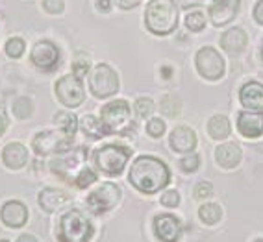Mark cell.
Here are the masks:
<instances>
[{"label": "cell", "mask_w": 263, "mask_h": 242, "mask_svg": "<svg viewBox=\"0 0 263 242\" xmlns=\"http://www.w3.org/2000/svg\"><path fill=\"white\" fill-rule=\"evenodd\" d=\"M54 122L61 128L63 133H67L69 137H74V133L78 131V116L72 115L69 111H58L54 115Z\"/></svg>", "instance_id": "cell-25"}, {"label": "cell", "mask_w": 263, "mask_h": 242, "mask_svg": "<svg viewBox=\"0 0 263 242\" xmlns=\"http://www.w3.org/2000/svg\"><path fill=\"white\" fill-rule=\"evenodd\" d=\"M71 145L72 137H69L63 131H41L32 140V148L37 155L65 154L71 150Z\"/></svg>", "instance_id": "cell-5"}, {"label": "cell", "mask_w": 263, "mask_h": 242, "mask_svg": "<svg viewBox=\"0 0 263 242\" xmlns=\"http://www.w3.org/2000/svg\"><path fill=\"white\" fill-rule=\"evenodd\" d=\"M100 116L109 133L121 131L130 122V106L126 100H113L100 109Z\"/></svg>", "instance_id": "cell-10"}, {"label": "cell", "mask_w": 263, "mask_h": 242, "mask_svg": "<svg viewBox=\"0 0 263 242\" xmlns=\"http://www.w3.org/2000/svg\"><path fill=\"white\" fill-rule=\"evenodd\" d=\"M13 115L21 120L24 118H28L32 115V102H30L28 98H17L13 104Z\"/></svg>", "instance_id": "cell-30"}, {"label": "cell", "mask_w": 263, "mask_h": 242, "mask_svg": "<svg viewBox=\"0 0 263 242\" xmlns=\"http://www.w3.org/2000/svg\"><path fill=\"white\" fill-rule=\"evenodd\" d=\"M132 155V150L119 145H106L95 152V163L97 168L102 170L108 176H117L124 170L128 159Z\"/></svg>", "instance_id": "cell-4"}, {"label": "cell", "mask_w": 263, "mask_h": 242, "mask_svg": "<svg viewBox=\"0 0 263 242\" xmlns=\"http://www.w3.org/2000/svg\"><path fill=\"white\" fill-rule=\"evenodd\" d=\"M198 74L206 79H219L224 76V59L213 47H204L195 57Z\"/></svg>", "instance_id": "cell-8"}, {"label": "cell", "mask_w": 263, "mask_h": 242, "mask_svg": "<svg viewBox=\"0 0 263 242\" xmlns=\"http://www.w3.org/2000/svg\"><path fill=\"white\" fill-rule=\"evenodd\" d=\"M239 102L247 109L263 111V85L259 82H247L239 91Z\"/></svg>", "instance_id": "cell-18"}, {"label": "cell", "mask_w": 263, "mask_h": 242, "mask_svg": "<svg viewBox=\"0 0 263 242\" xmlns=\"http://www.w3.org/2000/svg\"><path fill=\"white\" fill-rule=\"evenodd\" d=\"M0 242H8V240H0Z\"/></svg>", "instance_id": "cell-47"}, {"label": "cell", "mask_w": 263, "mask_h": 242, "mask_svg": "<svg viewBox=\"0 0 263 242\" xmlns=\"http://www.w3.org/2000/svg\"><path fill=\"white\" fill-rule=\"evenodd\" d=\"M97 10L109 11L111 10V2H109V0H97Z\"/></svg>", "instance_id": "cell-42"}, {"label": "cell", "mask_w": 263, "mask_h": 242, "mask_svg": "<svg viewBox=\"0 0 263 242\" xmlns=\"http://www.w3.org/2000/svg\"><path fill=\"white\" fill-rule=\"evenodd\" d=\"M69 200H71V198H69L67 192L58 191V189H50V187H48V189H43L37 196V201H39V205H41V209H45L47 213L58 211Z\"/></svg>", "instance_id": "cell-21"}, {"label": "cell", "mask_w": 263, "mask_h": 242, "mask_svg": "<svg viewBox=\"0 0 263 242\" xmlns=\"http://www.w3.org/2000/svg\"><path fill=\"white\" fill-rule=\"evenodd\" d=\"M95 182H97V174H95L89 167H84L80 172H78V176L74 177V185L78 187V189H87V187L93 185Z\"/></svg>", "instance_id": "cell-29"}, {"label": "cell", "mask_w": 263, "mask_h": 242, "mask_svg": "<svg viewBox=\"0 0 263 242\" xmlns=\"http://www.w3.org/2000/svg\"><path fill=\"white\" fill-rule=\"evenodd\" d=\"M210 137L215 140H222L230 135V120L224 115H213L208 122Z\"/></svg>", "instance_id": "cell-24"}, {"label": "cell", "mask_w": 263, "mask_h": 242, "mask_svg": "<svg viewBox=\"0 0 263 242\" xmlns=\"http://www.w3.org/2000/svg\"><path fill=\"white\" fill-rule=\"evenodd\" d=\"M212 194H213V187H212V183H208V182L198 183L197 189H195V196H197L198 200H206V198H210Z\"/></svg>", "instance_id": "cell-36"}, {"label": "cell", "mask_w": 263, "mask_h": 242, "mask_svg": "<svg viewBox=\"0 0 263 242\" xmlns=\"http://www.w3.org/2000/svg\"><path fill=\"white\" fill-rule=\"evenodd\" d=\"M30 59L37 69L50 72L60 65V50L52 41H37L32 48Z\"/></svg>", "instance_id": "cell-12"}, {"label": "cell", "mask_w": 263, "mask_h": 242, "mask_svg": "<svg viewBox=\"0 0 263 242\" xmlns=\"http://www.w3.org/2000/svg\"><path fill=\"white\" fill-rule=\"evenodd\" d=\"M141 4V0H117V6L122 10H132V8H137Z\"/></svg>", "instance_id": "cell-39"}, {"label": "cell", "mask_w": 263, "mask_h": 242, "mask_svg": "<svg viewBox=\"0 0 263 242\" xmlns=\"http://www.w3.org/2000/svg\"><path fill=\"white\" fill-rule=\"evenodd\" d=\"M198 216H200V220H202L204 224H208V226H215V224L222 218L221 205H217V204H204L202 207L198 209Z\"/></svg>", "instance_id": "cell-26"}, {"label": "cell", "mask_w": 263, "mask_h": 242, "mask_svg": "<svg viewBox=\"0 0 263 242\" xmlns=\"http://www.w3.org/2000/svg\"><path fill=\"white\" fill-rule=\"evenodd\" d=\"M198 4H202V0H180L182 8H189V6H198Z\"/></svg>", "instance_id": "cell-43"}, {"label": "cell", "mask_w": 263, "mask_h": 242, "mask_svg": "<svg viewBox=\"0 0 263 242\" xmlns=\"http://www.w3.org/2000/svg\"><path fill=\"white\" fill-rule=\"evenodd\" d=\"M146 133L154 139L161 137L165 133V122L161 118H151V120L146 122Z\"/></svg>", "instance_id": "cell-33"}, {"label": "cell", "mask_w": 263, "mask_h": 242, "mask_svg": "<svg viewBox=\"0 0 263 242\" xmlns=\"http://www.w3.org/2000/svg\"><path fill=\"white\" fill-rule=\"evenodd\" d=\"M82 130L91 139H102V137L109 135V131L106 128V124L102 122V118H97L95 115H85L82 118Z\"/></svg>", "instance_id": "cell-23"}, {"label": "cell", "mask_w": 263, "mask_h": 242, "mask_svg": "<svg viewBox=\"0 0 263 242\" xmlns=\"http://www.w3.org/2000/svg\"><path fill=\"white\" fill-rule=\"evenodd\" d=\"M121 200V191L115 183H102L99 189H95L89 196H87V207L93 211L95 214H102L111 211Z\"/></svg>", "instance_id": "cell-9"}, {"label": "cell", "mask_w": 263, "mask_h": 242, "mask_svg": "<svg viewBox=\"0 0 263 242\" xmlns=\"http://www.w3.org/2000/svg\"><path fill=\"white\" fill-rule=\"evenodd\" d=\"M89 89L97 98H108L119 91L117 72L106 63H100L93 69L89 76Z\"/></svg>", "instance_id": "cell-6"}, {"label": "cell", "mask_w": 263, "mask_h": 242, "mask_svg": "<svg viewBox=\"0 0 263 242\" xmlns=\"http://www.w3.org/2000/svg\"><path fill=\"white\" fill-rule=\"evenodd\" d=\"M56 96L63 106L67 107H80L84 104V85L82 79L76 74H67L56 82Z\"/></svg>", "instance_id": "cell-7"}, {"label": "cell", "mask_w": 263, "mask_h": 242, "mask_svg": "<svg viewBox=\"0 0 263 242\" xmlns=\"http://www.w3.org/2000/svg\"><path fill=\"white\" fill-rule=\"evenodd\" d=\"M136 111H137V115H139V118H148V116L152 115V111H154V102L146 96L137 98Z\"/></svg>", "instance_id": "cell-32"}, {"label": "cell", "mask_w": 263, "mask_h": 242, "mask_svg": "<svg viewBox=\"0 0 263 242\" xmlns=\"http://www.w3.org/2000/svg\"><path fill=\"white\" fill-rule=\"evenodd\" d=\"M171 148L178 154H183V152H193L195 146H197V133L187 126H178L174 128L173 133L169 137Z\"/></svg>", "instance_id": "cell-17"}, {"label": "cell", "mask_w": 263, "mask_h": 242, "mask_svg": "<svg viewBox=\"0 0 263 242\" xmlns=\"http://www.w3.org/2000/svg\"><path fill=\"white\" fill-rule=\"evenodd\" d=\"M261 59H263V47H261Z\"/></svg>", "instance_id": "cell-46"}, {"label": "cell", "mask_w": 263, "mask_h": 242, "mask_svg": "<svg viewBox=\"0 0 263 242\" xmlns=\"http://www.w3.org/2000/svg\"><path fill=\"white\" fill-rule=\"evenodd\" d=\"M239 6V0H213L210 4V19L215 26H224L234 21Z\"/></svg>", "instance_id": "cell-15"}, {"label": "cell", "mask_w": 263, "mask_h": 242, "mask_svg": "<svg viewBox=\"0 0 263 242\" xmlns=\"http://www.w3.org/2000/svg\"><path fill=\"white\" fill-rule=\"evenodd\" d=\"M254 242H263V238H258V240H254Z\"/></svg>", "instance_id": "cell-45"}, {"label": "cell", "mask_w": 263, "mask_h": 242, "mask_svg": "<svg viewBox=\"0 0 263 242\" xmlns=\"http://www.w3.org/2000/svg\"><path fill=\"white\" fill-rule=\"evenodd\" d=\"M154 233L161 242H178L182 237V222L173 214H158L154 218Z\"/></svg>", "instance_id": "cell-13"}, {"label": "cell", "mask_w": 263, "mask_h": 242, "mask_svg": "<svg viewBox=\"0 0 263 242\" xmlns=\"http://www.w3.org/2000/svg\"><path fill=\"white\" fill-rule=\"evenodd\" d=\"M185 26L191 32H202L204 26H206V15L202 11H191L185 17Z\"/></svg>", "instance_id": "cell-27"}, {"label": "cell", "mask_w": 263, "mask_h": 242, "mask_svg": "<svg viewBox=\"0 0 263 242\" xmlns=\"http://www.w3.org/2000/svg\"><path fill=\"white\" fill-rule=\"evenodd\" d=\"M254 19H256V23L263 26V0H259L258 4L254 6Z\"/></svg>", "instance_id": "cell-40"}, {"label": "cell", "mask_w": 263, "mask_h": 242, "mask_svg": "<svg viewBox=\"0 0 263 242\" xmlns=\"http://www.w3.org/2000/svg\"><path fill=\"white\" fill-rule=\"evenodd\" d=\"M247 43H249V37L245 33L243 28H230L222 33L221 37V47L224 48L230 56H239L241 52L247 48Z\"/></svg>", "instance_id": "cell-20"}, {"label": "cell", "mask_w": 263, "mask_h": 242, "mask_svg": "<svg viewBox=\"0 0 263 242\" xmlns=\"http://www.w3.org/2000/svg\"><path fill=\"white\" fill-rule=\"evenodd\" d=\"M161 205L163 207H176L180 204V194L176 191H167L163 196H161Z\"/></svg>", "instance_id": "cell-37"}, {"label": "cell", "mask_w": 263, "mask_h": 242, "mask_svg": "<svg viewBox=\"0 0 263 242\" xmlns=\"http://www.w3.org/2000/svg\"><path fill=\"white\" fill-rule=\"evenodd\" d=\"M0 218L8 228H21L28 220V209L26 205L19 200H10L6 201L2 211H0Z\"/></svg>", "instance_id": "cell-16"}, {"label": "cell", "mask_w": 263, "mask_h": 242, "mask_svg": "<svg viewBox=\"0 0 263 242\" xmlns=\"http://www.w3.org/2000/svg\"><path fill=\"white\" fill-rule=\"evenodd\" d=\"M198 167H200V157H198L197 154H189V155H185L182 161H180V168H182L183 172H187V174L195 172Z\"/></svg>", "instance_id": "cell-34"}, {"label": "cell", "mask_w": 263, "mask_h": 242, "mask_svg": "<svg viewBox=\"0 0 263 242\" xmlns=\"http://www.w3.org/2000/svg\"><path fill=\"white\" fill-rule=\"evenodd\" d=\"M24 50H26V45H24V41L21 37H10L6 41V54L13 57V59L23 56Z\"/></svg>", "instance_id": "cell-28"}, {"label": "cell", "mask_w": 263, "mask_h": 242, "mask_svg": "<svg viewBox=\"0 0 263 242\" xmlns=\"http://www.w3.org/2000/svg\"><path fill=\"white\" fill-rule=\"evenodd\" d=\"M237 130L247 139H258L263 135V111H241L237 116Z\"/></svg>", "instance_id": "cell-14"}, {"label": "cell", "mask_w": 263, "mask_h": 242, "mask_svg": "<svg viewBox=\"0 0 263 242\" xmlns=\"http://www.w3.org/2000/svg\"><path fill=\"white\" fill-rule=\"evenodd\" d=\"M241 146L235 143H226V145L217 146L215 150V159L217 163L221 165L222 168H235L241 163Z\"/></svg>", "instance_id": "cell-22"}, {"label": "cell", "mask_w": 263, "mask_h": 242, "mask_svg": "<svg viewBox=\"0 0 263 242\" xmlns=\"http://www.w3.org/2000/svg\"><path fill=\"white\" fill-rule=\"evenodd\" d=\"M146 30L154 35H169L178 26V8L174 0H151L145 11Z\"/></svg>", "instance_id": "cell-2"}, {"label": "cell", "mask_w": 263, "mask_h": 242, "mask_svg": "<svg viewBox=\"0 0 263 242\" xmlns=\"http://www.w3.org/2000/svg\"><path fill=\"white\" fill-rule=\"evenodd\" d=\"M93 224L87 220L82 211L72 209L61 216L58 226V240L60 242H89L93 237Z\"/></svg>", "instance_id": "cell-3"}, {"label": "cell", "mask_w": 263, "mask_h": 242, "mask_svg": "<svg viewBox=\"0 0 263 242\" xmlns=\"http://www.w3.org/2000/svg\"><path fill=\"white\" fill-rule=\"evenodd\" d=\"M17 242H37V238L32 237V235H28V233H26V235H21V237L17 238Z\"/></svg>", "instance_id": "cell-44"}, {"label": "cell", "mask_w": 263, "mask_h": 242, "mask_svg": "<svg viewBox=\"0 0 263 242\" xmlns=\"http://www.w3.org/2000/svg\"><path fill=\"white\" fill-rule=\"evenodd\" d=\"M6 128H8V116H6V111L0 107V137L4 135Z\"/></svg>", "instance_id": "cell-41"}, {"label": "cell", "mask_w": 263, "mask_h": 242, "mask_svg": "<svg viewBox=\"0 0 263 242\" xmlns=\"http://www.w3.org/2000/svg\"><path fill=\"white\" fill-rule=\"evenodd\" d=\"M87 70H89V61L87 59H78L72 63V72H74L78 78H82L84 74H87Z\"/></svg>", "instance_id": "cell-38"}, {"label": "cell", "mask_w": 263, "mask_h": 242, "mask_svg": "<svg viewBox=\"0 0 263 242\" xmlns=\"http://www.w3.org/2000/svg\"><path fill=\"white\" fill-rule=\"evenodd\" d=\"M2 161L11 170H21L28 163V150L21 143H10L2 150Z\"/></svg>", "instance_id": "cell-19"}, {"label": "cell", "mask_w": 263, "mask_h": 242, "mask_svg": "<svg viewBox=\"0 0 263 242\" xmlns=\"http://www.w3.org/2000/svg\"><path fill=\"white\" fill-rule=\"evenodd\" d=\"M160 107H161V113H163L165 116H176L180 111V106H178V102H176V98L171 96V94L161 98Z\"/></svg>", "instance_id": "cell-31"}, {"label": "cell", "mask_w": 263, "mask_h": 242, "mask_svg": "<svg viewBox=\"0 0 263 242\" xmlns=\"http://www.w3.org/2000/svg\"><path fill=\"white\" fill-rule=\"evenodd\" d=\"M85 148L80 146V148H76L74 152H69L65 154L63 157H58L54 161H50V168L54 174H60L65 182H74V177L78 176L76 172V168H84L82 163L85 161Z\"/></svg>", "instance_id": "cell-11"}, {"label": "cell", "mask_w": 263, "mask_h": 242, "mask_svg": "<svg viewBox=\"0 0 263 242\" xmlns=\"http://www.w3.org/2000/svg\"><path fill=\"white\" fill-rule=\"evenodd\" d=\"M65 4H63V0H43V10L47 11L50 15H58L63 11Z\"/></svg>", "instance_id": "cell-35"}, {"label": "cell", "mask_w": 263, "mask_h": 242, "mask_svg": "<svg viewBox=\"0 0 263 242\" xmlns=\"http://www.w3.org/2000/svg\"><path fill=\"white\" fill-rule=\"evenodd\" d=\"M128 179H130L132 187H136L139 192L154 194L169 185L171 172L169 167L161 159L154 157V155H141L132 163Z\"/></svg>", "instance_id": "cell-1"}]
</instances>
